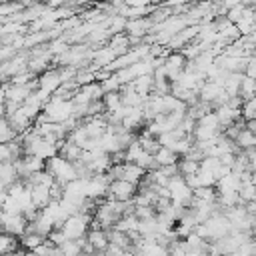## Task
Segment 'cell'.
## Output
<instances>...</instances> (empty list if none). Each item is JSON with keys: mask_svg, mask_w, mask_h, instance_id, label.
<instances>
[{"mask_svg": "<svg viewBox=\"0 0 256 256\" xmlns=\"http://www.w3.org/2000/svg\"><path fill=\"white\" fill-rule=\"evenodd\" d=\"M242 118L248 120H256V96H252L250 100H244L242 104Z\"/></svg>", "mask_w": 256, "mask_h": 256, "instance_id": "4316f807", "label": "cell"}, {"mask_svg": "<svg viewBox=\"0 0 256 256\" xmlns=\"http://www.w3.org/2000/svg\"><path fill=\"white\" fill-rule=\"evenodd\" d=\"M60 248H62V254H64V256H82V254H84L82 244H80L78 240H66Z\"/></svg>", "mask_w": 256, "mask_h": 256, "instance_id": "d4e9b609", "label": "cell"}, {"mask_svg": "<svg viewBox=\"0 0 256 256\" xmlns=\"http://www.w3.org/2000/svg\"><path fill=\"white\" fill-rule=\"evenodd\" d=\"M236 144H238V148L240 150H250V148H256V134L246 126L242 132H240V136L236 138Z\"/></svg>", "mask_w": 256, "mask_h": 256, "instance_id": "ffe728a7", "label": "cell"}, {"mask_svg": "<svg viewBox=\"0 0 256 256\" xmlns=\"http://www.w3.org/2000/svg\"><path fill=\"white\" fill-rule=\"evenodd\" d=\"M178 168H180V174L182 176H190V174H196L200 170V162H196V160H192L188 156H180Z\"/></svg>", "mask_w": 256, "mask_h": 256, "instance_id": "7402d4cb", "label": "cell"}, {"mask_svg": "<svg viewBox=\"0 0 256 256\" xmlns=\"http://www.w3.org/2000/svg\"><path fill=\"white\" fill-rule=\"evenodd\" d=\"M244 74L250 76V78H256V54H252V56L248 58V64H246Z\"/></svg>", "mask_w": 256, "mask_h": 256, "instance_id": "4dcf8cb0", "label": "cell"}, {"mask_svg": "<svg viewBox=\"0 0 256 256\" xmlns=\"http://www.w3.org/2000/svg\"><path fill=\"white\" fill-rule=\"evenodd\" d=\"M0 132H2V142H12L16 138H20V134L14 130V126L10 124L8 118L2 116V124H0Z\"/></svg>", "mask_w": 256, "mask_h": 256, "instance_id": "603a6c76", "label": "cell"}, {"mask_svg": "<svg viewBox=\"0 0 256 256\" xmlns=\"http://www.w3.org/2000/svg\"><path fill=\"white\" fill-rule=\"evenodd\" d=\"M38 88H42V90H46L48 94H54L62 84H64V80H62V70L60 68H48L46 72H42L40 76H38Z\"/></svg>", "mask_w": 256, "mask_h": 256, "instance_id": "52a82bcc", "label": "cell"}, {"mask_svg": "<svg viewBox=\"0 0 256 256\" xmlns=\"http://www.w3.org/2000/svg\"><path fill=\"white\" fill-rule=\"evenodd\" d=\"M222 92H224V86H220V84H216V82L206 80V82H204V86L200 88L198 96H200V100H202V102H210V104L214 106V102L218 100V96H220Z\"/></svg>", "mask_w": 256, "mask_h": 256, "instance_id": "4fadbf2b", "label": "cell"}, {"mask_svg": "<svg viewBox=\"0 0 256 256\" xmlns=\"http://www.w3.org/2000/svg\"><path fill=\"white\" fill-rule=\"evenodd\" d=\"M46 170H50V174H52V176L56 178V182L62 184V186H66L68 182H72V180L78 178V172H76L74 162L62 158L60 154L54 156V158H50V160H46Z\"/></svg>", "mask_w": 256, "mask_h": 256, "instance_id": "6da1fadb", "label": "cell"}, {"mask_svg": "<svg viewBox=\"0 0 256 256\" xmlns=\"http://www.w3.org/2000/svg\"><path fill=\"white\" fill-rule=\"evenodd\" d=\"M240 96H242L244 100H250L252 96H256V78L244 76L242 86H240Z\"/></svg>", "mask_w": 256, "mask_h": 256, "instance_id": "cb8c5ba5", "label": "cell"}, {"mask_svg": "<svg viewBox=\"0 0 256 256\" xmlns=\"http://www.w3.org/2000/svg\"><path fill=\"white\" fill-rule=\"evenodd\" d=\"M238 194H240V200H242L244 204L252 202V200L256 198V184H254V180H252V178H246V180H242Z\"/></svg>", "mask_w": 256, "mask_h": 256, "instance_id": "d6986e66", "label": "cell"}, {"mask_svg": "<svg viewBox=\"0 0 256 256\" xmlns=\"http://www.w3.org/2000/svg\"><path fill=\"white\" fill-rule=\"evenodd\" d=\"M18 180H20V174H18L16 162H2V168H0V184H2V190H8Z\"/></svg>", "mask_w": 256, "mask_h": 256, "instance_id": "30bf717a", "label": "cell"}, {"mask_svg": "<svg viewBox=\"0 0 256 256\" xmlns=\"http://www.w3.org/2000/svg\"><path fill=\"white\" fill-rule=\"evenodd\" d=\"M238 252H240L242 256H256V242H254V240L244 242V244L238 248Z\"/></svg>", "mask_w": 256, "mask_h": 256, "instance_id": "f546056e", "label": "cell"}, {"mask_svg": "<svg viewBox=\"0 0 256 256\" xmlns=\"http://www.w3.org/2000/svg\"><path fill=\"white\" fill-rule=\"evenodd\" d=\"M102 88H104V92H118V90L122 88V82H120L118 74L114 72V74H110L106 80H102Z\"/></svg>", "mask_w": 256, "mask_h": 256, "instance_id": "83f0119b", "label": "cell"}, {"mask_svg": "<svg viewBox=\"0 0 256 256\" xmlns=\"http://www.w3.org/2000/svg\"><path fill=\"white\" fill-rule=\"evenodd\" d=\"M50 188L52 186H42V184H34L30 188V194H32V202L42 210L46 208L50 202H52V194H50Z\"/></svg>", "mask_w": 256, "mask_h": 256, "instance_id": "7c38bea8", "label": "cell"}, {"mask_svg": "<svg viewBox=\"0 0 256 256\" xmlns=\"http://www.w3.org/2000/svg\"><path fill=\"white\" fill-rule=\"evenodd\" d=\"M88 240L94 244L96 252H100V254H102V252L108 248V244H110L108 232H106L104 228H90V230H88Z\"/></svg>", "mask_w": 256, "mask_h": 256, "instance_id": "5bb4252c", "label": "cell"}, {"mask_svg": "<svg viewBox=\"0 0 256 256\" xmlns=\"http://www.w3.org/2000/svg\"><path fill=\"white\" fill-rule=\"evenodd\" d=\"M184 2H188V0H168V4H184Z\"/></svg>", "mask_w": 256, "mask_h": 256, "instance_id": "1f68e13d", "label": "cell"}, {"mask_svg": "<svg viewBox=\"0 0 256 256\" xmlns=\"http://www.w3.org/2000/svg\"><path fill=\"white\" fill-rule=\"evenodd\" d=\"M168 190H170V198H172V202L182 204V206H190V202H192V198H194V190L188 186V182H186V178H184L182 174L170 178V182H168Z\"/></svg>", "mask_w": 256, "mask_h": 256, "instance_id": "3957f363", "label": "cell"}, {"mask_svg": "<svg viewBox=\"0 0 256 256\" xmlns=\"http://www.w3.org/2000/svg\"><path fill=\"white\" fill-rule=\"evenodd\" d=\"M154 22L150 20V16H142V18H130L126 22V34L132 38H144L148 32H152Z\"/></svg>", "mask_w": 256, "mask_h": 256, "instance_id": "ba28073f", "label": "cell"}, {"mask_svg": "<svg viewBox=\"0 0 256 256\" xmlns=\"http://www.w3.org/2000/svg\"><path fill=\"white\" fill-rule=\"evenodd\" d=\"M186 64H188V58L178 50V52H170L164 60V68H166V74L170 78V82H174L184 70H186Z\"/></svg>", "mask_w": 256, "mask_h": 256, "instance_id": "8992f818", "label": "cell"}, {"mask_svg": "<svg viewBox=\"0 0 256 256\" xmlns=\"http://www.w3.org/2000/svg\"><path fill=\"white\" fill-rule=\"evenodd\" d=\"M44 114H46L48 120H52V122H66L68 118L74 116V102L52 94V98H50L48 104L44 106Z\"/></svg>", "mask_w": 256, "mask_h": 256, "instance_id": "7a4b0ae2", "label": "cell"}, {"mask_svg": "<svg viewBox=\"0 0 256 256\" xmlns=\"http://www.w3.org/2000/svg\"><path fill=\"white\" fill-rule=\"evenodd\" d=\"M102 102H104V106H106V112H114V110H118L120 106H124L122 96H120V90H118V92H106L104 98H102Z\"/></svg>", "mask_w": 256, "mask_h": 256, "instance_id": "44dd1931", "label": "cell"}, {"mask_svg": "<svg viewBox=\"0 0 256 256\" xmlns=\"http://www.w3.org/2000/svg\"><path fill=\"white\" fill-rule=\"evenodd\" d=\"M58 154L62 156V158H66V160H70V162H78L80 158H82V154H84V148L82 146H78V144H74L72 140H62L60 142V148H58Z\"/></svg>", "mask_w": 256, "mask_h": 256, "instance_id": "8fae6325", "label": "cell"}, {"mask_svg": "<svg viewBox=\"0 0 256 256\" xmlns=\"http://www.w3.org/2000/svg\"><path fill=\"white\" fill-rule=\"evenodd\" d=\"M154 158L158 160L160 166H172V164H178V162H180V154L174 152L172 148H166V146H162V148L154 154Z\"/></svg>", "mask_w": 256, "mask_h": 256, "instance_id": "9a60e30c", "label": "cell"}, {"mask_svg": "<svg viewBox=\"0 0 256 256\" xmlns=\"http://www.w3.org/2000/svg\"><path fill=\"white\" fill-rule=\"evenodd\" d=\"M44 242H46V236H42L38 232H26L24 236H20V244L24 250H36Z\"/></svg>", "mask_w": 256, "mask_h": 256, "instance_id": "e0dca14e", "label": "cell"}, {"mask_svg": "<svg viewBox=\"0 0 256 256\" xmlns=\"http://www.w3.org/2000/svg\"><path fill=\"white\" fill-rule=\"evenodd\" d=\"M24 256H38V254H36L34 250H26V254H24Z\"/></svg>", "mask_w": 256, "mask_h": 256, "instance_id": "d6a6232c", "label": "cell"}, {"mask_svg": "<svg viewBox=\"0 0 256 256\" xmlns=\"http://www.w3.org/2000/svg\"><path fill=\"white\" fill-rule=\"evenodd\" d=\"M136 194H138V184H134L130 180H112L108 186L106 198L126 202V200H134Z\"/></svg>", "mask_w": 256, "mask_h": 256, "instance_id": "277c9868", "label": "cell"}, {"mask_svg": "<svg viewBox=\"0 0 256 256\" xmlns=\"http://www.w3.org/2000/svg\"><path fill=\"white\" fill-rule=\"evenodd\" d=\"M120 96H122V102H124L126 106H130V108H134V106H142L144 100H146V98L136 90L134 82L122 84V88H120Z\"/></svg>", "mask_w": 256, "mask_h": 256, "instance_id": "9c48e42d", "label": "cell"}, {"mask_svg": "<svg viewBox=\"0 0 256 256\" xmlns=\"http://www.w3.org/2000/svg\"><path fill=\"white\" fill-rule=\"evenodd\" d=\"M22 10H24V6H22L20 2H16V0H14V2H10V0H8V2H4V4H2L0 14H2V18H8V16H14V14H20Z\"/></svg>", "mask_w": 256, "mask_h": 256, "instance_id": "484cf974", "label": "cell"}, {"mask_svg": "<svg viewBox=\"0 0 256 256\" xmlns=\"http://www.w3.org/2000/svg\"><path fill=\"white\" fill-rule=\"evenodd\" d=\"M134 86H136V90H138L144 98H148V96L154 92V76H152V74L138 76V78L134 80Z\"/></svg>", "mask_w": 256, "mask_h": 256, "instance_id": "2e32d148", "label": "cell"}, {"mask_svg": "<svg viewBox=\"0 0 256 256\" xmlns=\"http://www.w3.org/2000/svg\"><path fill=\"white\" fill-rule=\"evenodd\" d=\"M134 214L138 216V220H144V218H152V216H156V210H154V206H136Z\"/></svg>", "mask_w": 256, "mask_h": 256, "instance_id": "f1b7e54d", "label": "cell"}, {"mask_svg": "<svg viewBox=\"0 0 256 256\" xmlns=\"http://www.w3.org/2000/svg\"><path fill=\"white\" fill-rule=\"evenodd\" d=\"M28 220L24 214H10V212H2V232L14 234V236H24L28 230Z\"/></svg>", "mask_w": 256, "mask_h": 256, "instance_id": "5b68a950", "label": "cell"}, {"mask_svg": "<svg viewBox=\"0 0 256 256\" xmlns=\"http://www.w3.org/2000/svg\"><path fill=\"white\" fill-rule=\"evenodd\" d=\"M20 246L22 244H20V238L18 236L8 234V232L2 234V238H0V252H2V256L4 254H10V252H16Z\"/></svg>", "mask_w": 256, "mask_h": 256, "instance_id": "ac0fdd59", "label": "cell"}]
</instances>
